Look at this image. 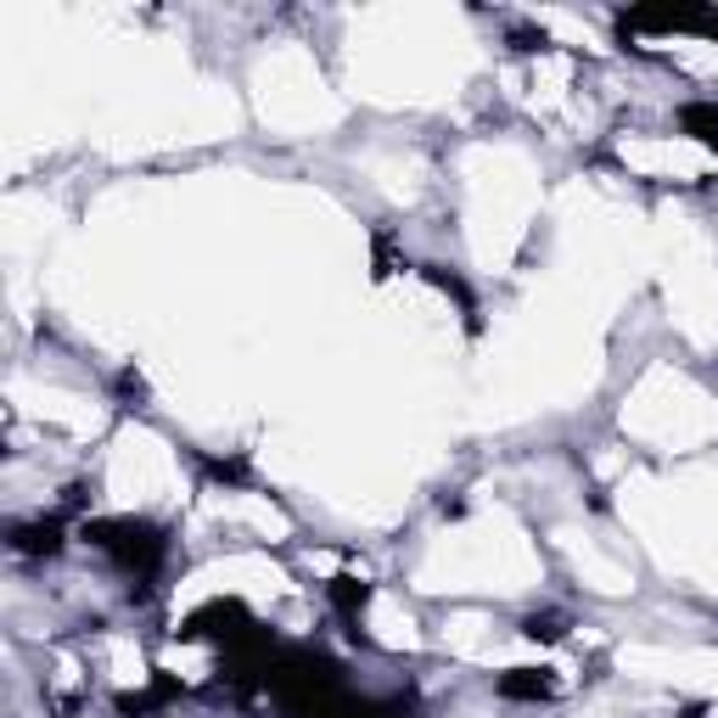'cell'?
Listing matches in <instances>:
<instances>
[{
    "instance_id": "obj_3",
    "label": "cell",
    "mask_w": 718,
    "mask_h": 718,
    "mask_svg": "<svg viewBox=\"0 0 718 718\" xmlns=\"http://www.w3.org/2000/svg\"><path fill=\"white\" fill-rule=\"evenodd\" d=\"M500 696H511V701H538V696H551V679L538 674V668H511V674L500 679Z\"/></svg>"
},
{
    "instance_id": "obj_1",
    "label": "cell",
    "mask_w": 718,
    "mask_h": 718,
    "mask_svg": "<svg viewBox=\"0 0 718 718\" xmlns=\"http://www.w3.org/2000/svg\"><path fill=\"white\" fill-rule=\"evenodd\" d=\"M84 538H96L102 551H113L130 573H141V578H152L157 567H163V533L157 527H146V522H90L84 527Z\"/></svg>"
},
{
    "instance_id": "obj_6",
    "label": "cell",
    "mask_w": 718,
    "mask_h": 718,
    "mask_svg": "<svg viewBox=\"0 0 718 718\" xmlns=\"http://www.w3.org/2000/svg\"><path fill=\"white\" fill-rule=\"evenodd\" d=\"M527 635L533 640H562V617H527Z\"/></svg>"
},
{
    "instance_id": "obj_5",
    "label": "cell",
    "mask_w": 718,
    "mask_h": 718,
    "mask_svg": "<svg viewBox=\"0 0 718 718\" xmlns=\"http://www.w3.org/2000/svg\"><path fill=\"white\" fill-rule=\"evenodd\" d=\"M331 595H337V606H342V612L366 606V584H359V578H337V589H331Z\"/></svg>"
},
{
    "instance_id": "obj_2",
    "label": "cell",
    "mask_w": 718,
    "mask_h": 718,
    "mask_svg": "<svg viewBox=\"0 0 718 718\" xmlns=\"http://www.w3.org/2000/svg\"><path fill=\"white\" fill-rule=\"evenodd\" d=\"M12 545H18L23 556H51V551H62V522H34V527H18Z\"/></svg>"
},
{
    "instance_id": "obj_4",
    "label": "cell",
    "mask_w": 718,
    "mask_h": 718,
    "mask_svg": "<svg viewBox=\"0 0 718 718\" xmlns=\"http://www.w3.org/2000/svg\"><path fill=\"white\" fill-rule=\"evenodd\" d=\"M679 124H685L690 135H701L707 146H718V107L696 102V107H685V113H679Z\"/></svg>"
}]
</instances>
